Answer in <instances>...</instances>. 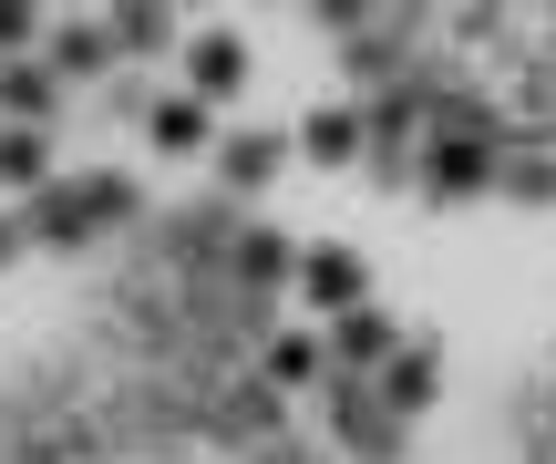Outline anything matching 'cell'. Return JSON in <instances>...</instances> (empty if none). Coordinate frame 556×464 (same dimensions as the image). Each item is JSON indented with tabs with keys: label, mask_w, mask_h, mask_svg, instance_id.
Wrapping results in <instances>:
<instances>
[{
	"label": "cell",
	"mask_w": 556,
	"mask_h": 464,
	"mask_svg": "<svg viewBox=\"0 0 556 464\" xmlns=\"http://www.w3.org/2000/svg\"><path fill=\"white\" fill-rule=\"evenodd\" d=\"M299 300L340 321V310H361V300H371V268H361L351 248H309V259H299Z\"/></svg>",
	"instance_id": "obj_1"
},
{
	"label": "cell",
	"mask_w": 556,
	"mask_h": 464,
	"mask_svg": "<svg viewBox=\"0 0 556 464\" xmlns=\"http://www.w3.org/2000/svg\"><path fill=\"white\" fill-rule=\"evenodd\" d=\"M238 83H248V41L238 32H197V41H186V93H197L206 114H217Z\"/></svg>",
	"instance_id": "obj_2"
},
{
	"label": "cell",
	"mask_w": 556,
	"mask_h": 464,
	"mask_svg": "<svg viewBox=\"0 0 556 464\" xmlns=\"http://www.w3.org/2000/svg\"><path fill=\"white\" fill-rule=\"evenodd\" d=\"M422 186H433V197H475V186H495V145H484V135H433Z\"/></svg>",
	"instance_id": "obj_3"
},
{
	"label": "cell",
	"mask_w": 556,
	"mask_h": 464,
	"mask_svg": "<svg viewBox=\"0 0 556 464\" xmlns=\"http://www.w3.org/2000/svg\"><path fill=\"white\" fill-rule=\"evenodd\" d=\"M299 155H309V165H361V155H371V124H361L351 103H319V114L299 124Z\"/></svg>",
	"instance_id": "obj_4"
},
{
	"label": "cell",
	"mask_w": 556,
	"mask_h": 464,
	"mask_svg": "<svg viewBox=\"0 0 556 464\" xmlns=\"http://www.w3.org/2000/svg\"><path fill=\"white\" fill-rule=\"evenodd\" d=\"M41 114H62V73L52 62H0V124H41Z\"/></svg>",
	"instance_id": "obj_5"
},
{
	"label": "cell",
	"mask_w": 556,
	"mask_h": 464,
	"mask_svg": "<svg viewBox=\"0 0 556 464\" xmlns=\"http://www.w3.org/2000/svg\"><path fill=\"white\" fill-rule=\"evenodd\" d=\"M144 135H155V155H206V145H217V114H206L197 93H165L155 114H144Z\"/></svg>",
	"instance_id": "obj_6"
},
{
	"label": "cell",
	"mask_w": 556,
	"mask_h": 464,
	"mask_svg": "<svg viewBox=\"0 0 556 464\" xmlns=\"http://www.w3.org/2000/svg\"><path fill=\"white\" fill-rule=\"evenodd\" d=\"M330 351H340L351 372H381V362L402 351V330L381 321V310H340V321H330Z\"/></svg>",
	"instance_id": "obj_7"
},
{
	"label": "cell",
	"mask_w": 556,
	"mask_h": 464,
	"mask_svg": "<svg viewBox=\"0 0 556 464\" xmlns=\"http://www.w3.org/2000/svg\"><path fill=\"white\" fill-rule=\"evenodd\" d=\"M41 62H52L62 83H93V73H114L124 52H114V32H93V21H73V32H62V41H52Z\"/></svg>",
	"instance_id": "obj_8"
},
{
	"label": "cell",
	"mask_w": 556,
	"mask_h": 464,
	"mask_svg": "<svg viewBox=\"0 0 556 464\" xmlns=\"http://www.w3.org/2000/svg\"><path fill=\"white\" fill-rule=\"evenodd\" d=\"M289 155H299L289 135H238V145H217V165H227V186H238V197H248V186H268Z\"/></svg>",
	"instance_id": "obj_9"
},
{
	"label": "cell",
	"mask_w": 556,
	"mask_h": 464,
	"mask_svg": "<svg viewBox=\"0 0 556 464\" xmlns=\"http://www.w3.org/2000/svg\"><path fill=\"white\" fill-rule=\"evenodd\" d=\"M433 392H443L433 351H392V362H381V403H392V413H422Z\"/></svg>",
	"instance_id": "obj_10"
},
{
	"label": "cell",
	"mask_w": 556,
	"mask_h": 464,
	"mask_svg": "<svg viewBox=\"0 0 556 464\" xmlns=\"http://www.w3.org/2000/svg\"><path fill=\"white\" fill-rule=\"evenodd\" d=\"M0 186H31V197L52 186V145H41L31 124H0Z\"/></svg>",
	"instance_id": "obj_11"
},
{
	"label": "cell",
	"mask_w": 556,
	"mask_h": 464,
	"mask_svg": "<svg viewBox=\"0 0 556 464\" xmlns=\"http://www.w3.org/2000/svg\"><path fill=\"white\" fill-rule=\"evenodd\" d=\"M41 238H52V248L93 238V206H83V186H41Z\"/></svg>",
	"instance_id": "obj_12"
},
{
	"label": "cell",
	"mask_w": 556,
	"mask_h": 464,
	"mask_svg": "<svg viewBox=\"0 0 556 464\" xmlns=\"http://www.w3.org/2000/svg\"><path fill=\"white\" fill-rule=\"evenodd\" d=\"M238 268H248V279H299V248L268 238V227H248V238H238Z\"/></svg>",
	"instance_id": "obj_13"
},
{
	"label": "cell",
	"mask_w": 556,
	"mask_h": 464,
	"mask_svg": "<svg viewBox=\"0 0 556 464\" xmlns=\"http://www.w3.org/2000/svg\"><path fill=\"white\" fill-rule=\"evenodd\" d=\"M83 206H93V227H103V217H135L144 186H135V176H83Z\"/></svg>",
	"instance_id": "obj_14"
},
{
	"label": "cell",
	"mask_w": 556,
	"mask_h": 464,
	"mask_svg": "<svg viewBox=\"0 0 556 464\" xmlns=\"http://www.w3.org/2000/svg\"><path fill=\"white\" fill-rule=\"evenodd\" d=\"M268 372H278V383H309V372H319V341H278Z\"/></svg>",
	"instance_id": "obj_15"
},
{
	"label": "cell",
	"mask_w": 556,
	"mask_h": 464,
	"mask_svg": "<svg viewBox=\"0 0 556 464\" xmlns=\"http://www.w3.org/2000/svg\"><path fill=\"white\" fill-rule=\"evenodd\" d=\"M505 197H536L546 206L556 197V165H505Z\"/></svg>",
	"instance_id": "obj_16"
},
{
	"label": "cell",
	"mask_w": 556,
	"mask_h": 464,
	"mask_svg": "<svg viewBox=\"0 0 556 464\" xmlns=\"http://www.w3.org/2000/svg\"><path fill=\"white\" fill-rule=\"evenodd\" d=\"M0 41H31V11H11V0H0Z\"/></svg>",
	"instance_id": "obj_17"
},
{
	"label": "cell",
	"mask_w": 556,
	"mask_h": 464,
	"mask_svg": "<svg viewBox=\"0 0 556 464\" xmlns=\"http://www.w3.org/2000/svg\"><path fill=\"white\" fill-rule=\"evenodd\" d=\"M0 248H11V238H0Z\"/></svg>",
	"instance_id": "obj_18"
}]
</instances>
